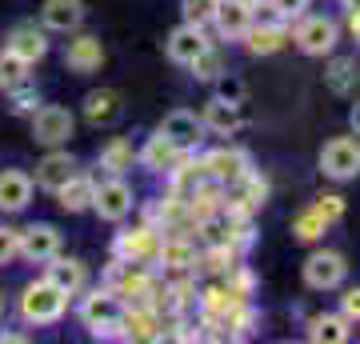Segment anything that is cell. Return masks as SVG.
<instances>
[{"label": "cell", "mask_w": 360, "mask_h": 344, "mask_svg": "<svg viewBox=\"0 0 360 344\" xmlns=\"http://www.w3.org/2000/svg\"><path fill=\"white\" fill-rule=\"evenodd\" d=\"M65 312H68V293L60 288V284H52L49 276L32 281L25 293H20V320L32 324V329H40V324H56Z\"/></svg>", "instance_id": "1"}, {"label": "cell", "mask_w": 360, "mask_h": 344, "mask_svg": "<svg viewBox=\"0 0 360 344\" xmlns=\"http://www.w3.org/2000/svg\"><path fill=\"white\" fill-rule=\"evenodd\" d=\"M124 312L129 308H124L120 293H112V288H96L80 305V320H84V329L92 336H116V329H124Z\"/></svg>", "instance_id": "2"}, {"label": "cell", "mask_w": 360, "mask_h": 344, "mask_svg": "<svg viewBox=\"0 0 360 344\" xmlns=\"http://www.w3.org/2000/svg\"><path fill=\"white\" fill-rule=\"evenodd\" d=\"M296 49L304 52V56H328V52L336 49V40H340V25H336L333 16L324 13H304L300 20H296Z\"/></svg>", "instance_id": "3"}, {"label": "cell", "mask_w": 360, "mask_h": 344, "mask_svg": "<svg viewBox=\"0 0 360 344\" xmlns=\"http://www.w3.org/2000/svg\"><path fill=\"white\" fill-rule=\"evenodd\" d=\"M321 172L336 184H348V180L360 177V141L356 136H333V141L321 148Z\"/></svg>", "instance_id": "4"}, {"label": "cell", "mask_w": 360, "mask_h": 344, "mask_svg": "<svg viewBox=\"0 0 360 344\" xmlns=\"http://www.w3.org/2000/svg\"><path fill=\"white\" fill-rule=\"evenodd\" d=\"M348 276V260L333 248H316V253L304 260V284H309L312 293H333L340 288Z\"/></svg>", "instance_id": "5"}, {"label": "cell", "mask_w": 360, "mask_h": 344, "mask_svg": "<svg viewBox=\"0 0 360 344\" xmlns=\"http://www.w3.org/2000/svg\"><path fill=\"white\" fill-rule=\"evenodd\" d=\"M72 128H77V116L68 113L65 104H44V108L32 113V141L37 144L60 148V144H68Z\"/></svg>", "instance_id": "6"}, {"label": "cell", "mask_w": 360, "mask_h": 344, "mask_svg": "<svg viewBox=\"0 0 360 344\" xmlns=\"http://www.w3.org/2000/svg\"><path fill=\"white\" fill-rule=\"evenodd\" d=\"M132 189L124 184L120 177H112V180H101L96 189H92V212L101 220H108V224H120V220L132 212Z\"/></svg>", "instance_id": "7"}, {"label": "cell", "mask_w": 360, "mask_h": 344, "mask_svg": "<svg viewBox=\"0 0 360 344\" xmlns=\"http://www.w3.org/2000/svg\"><path fill=\"white\" fill-rule=\"evenodd\" d=\"M56 253H60V232H56V224L37 220V224L20 229V256H25V260H32V265H49Z\"/></svg>", "instance_id": "8"}, {"label": "cell", "mask_w": 360, "mask_h": 344, "mask_svg": "<svg viewBox=\"0 0 360 344\" xmlns=\"http://www.w3.org/2000/svg\"><path fill=\"white\" fill-rule=\"evenodd\" d=\"M156 132H160V136L176 148V153H193L196 144L205 141V125H200L193 113H184V108L168 113L165 120H160V128H156Z\"/></svg>", "instance_id": "9"}, {"label": "cell", "mask_w": 360, "mask_h": 344, "mask_svg": "<svg viewBox=\"0 0 360 344\" xmlns=\"http://www.w3.org/2000/svg\"><path fill=\"white\" fill-rule=\"evenodd\" d=\"M208 49V40H205V28L200 25H176L172 32H168V40H165V52H168V60L172 64H193L200 52Z\"/></svg>", "instance_id": "10"}, {"label": "cell", "mask_w": 360, "mask_h": 344, "mask_svg": "<svg viewBox=\"0 0 360 344\" xmlns=\"http://www.w3.org/2000/svg\"><path fill=\"white\" fill-rule=\"evenodd\" d=\"M212 25L220 28L224 40H240L248 32V25H252V0H217Z\"/></svg>", "instance_id": "11"}, {"label": "cell", "mask_w": 360, "mask_h": 344, "mask_svg": "<svg viewBox=\"0 0 360 344\" xmlns=\"http://www.w3.org/2000/svg\"><path fill=\"white\" fill-rule=\"evenodd\" d=\"M205 177H212L217 184H236V180L248 172V156L240 148H217V153L205 156V165H200Z\"/></svg>", "instance_id": "12"}, {"label": "cell", "mask_w": 360, "mask_h": 344, "mask_svg": "<svg viewBox=\"0 0 360 344\" xmlns=\"http://www.w3.org/2000/svg\"><path fill=\"white\" fill-rule=\"evenodd\" d=\"M40 25L44 32H77L84 25V0H44Z\"/></svg>", "instance_id": "13"}, {"label": "cell", "mask_w": 360, "mask_h": 344, "mask_svg": "<svg viewBox=\"0 0 360 344\" xmlns=\"http://www.w3.org/2000/svg\"><path fill=\"white\" fill-rule=\"evenodd\" d=\"M32 177L20 172V168H4L0 172V212H25L28 200H32Z\"/></svg>", "instance_id": "14"}, {"label": "cell", "mask_w": 360, "mask_h": 344, "mask_svg": "<svg viewBox=\"0 0 360 344\" xmlns=\"http://www.w3.org/2000/svg\"><path fill=\"white\" fill-rule=\"evenodd\" d=\"M72 177H77V160H72L65 148H52V153L37 165L32 184H37V189H44V192H56L65 180H72Z\"/></svg>", "instance_id": "15"}, {"label": "cell", "mask_w": 360, "mask_h": 344, "mask_svg": "<svg viewBox=\"0 0 360 344\" xmlns=\"http://www.w3.org/2000/svg\"><path fill=\"white\" fill-rule=\"evenodd\" d=\"M65 64L72 72H96L104 64V44L101 37H89V32H80L65 44Z\"/></svg>", "instance_id": "16"}, {"label": "cell", "mask_w": 360, "mask_h": 344, "mask_svg": "<svg viewBox=\"0 0 360 344\" xmlns=\"http://www.w3.org/2000/svg\"><path fill=\"white\" fill-rule=\"evenodd\" d=\"M4 49L16 52L20 60L37 64V60L49 56V37H44V28H37V25H16L13 32H8V44H4Z\"/></svg>", "instance_id": "17"}, {"label": "cell", "mask_w": 360, "mask_h": 344, "mask_svg": "<svg viewBox=\"0 0 360 344\" xmlns=\"http://www.w3.org/2000/svg\"><path fill=\"white\" fill-rule=\"evenodd\" d=\"M248 44V52L252 56H272V52L284 49V40H288V32H284V20H276V25H248V32L240 37Z\"/></svg>", "instance_id": "18"}, {"label": "cell", "mask_w": 360, "mask_h": 344, "mask_svg": "<svg viewBox=\"0 0 360 344\" xmlns=\"http://www.w3.org/2000/svg\"><path fill=\"white\" fill-rule=\"evenodd\" d=\"M44 276H49L52 284H60V288H65L68 296H77L80 288H84V281H89L84 265H80V260H65L60 253H56V256L49 260V272H44Z\"/></svg>", "instance_id": "19"}, {"label": "cell", "mask_w": 360, "mask_h": 344, "mask_svg": "<svg viewBox=\"0 0 360 344\" xmlns=\"http://www.w3.org/2000/svg\"><path fill=\"white\" fill-rule=\"evenodd\" d=\"M200 125L220 132V136H232L236 128H240V104H229V101H208L205 104V116H200Z\"/></svg>", "instance_id": "20"}, {"label": "cell", "mask_w": 360, "mask_h": 344, "mask_svg": "<svg viewBox=\"0 0 360 344\" xmlns=\"http://www.w3.org/2000/svg\"><path fill=\"white\" fill-rule=\"evenodd\" d=\"M84 116H89L92 125H112V120H120V96L112 89H92L84 96Z\"/></svg>", "instance_id": "21"}, {"label": "cell", "mask_w": 360, "mask_h": 344, "mask_svg": "<svg viewBox=\"0 0 360 344\" xmlns=\"http://www.w3.org/2000/svg\"><path fill=\"white\" fill-rule=\"evenodd\" d=\"M309 340L316 344H345L348 340V320L340 312H321L309 320Z\"/></svg>", "instance_id": "22"}, {"label": "cell", "mask_w": 360, "mask_h": 344, "mask_svg": "<svg viewBox=\"0 0 360 344\" xmlns=\"http://www.w3.org/2000/svg\"><path fill=\"white\" fill-rule=\"evenodd\" d=\"M92 189H96V180H89V177H72V180H65L60 189H56V196H60V208L65 212H84V208H92Z\"/></svg>", "instance_id": "23"}, {"label": "cell", "mask_w": 360, "mask_h": 344, "mask_svg": "<svg viewBox=\"0 0 360 344\" xmlns=\"http://www.w3.org/2000/svg\"><path fill=\"white\" fill-rule=\"evenodd\" d=\"M156 260L165 268H172V272H188L196 265V248L188 241H165L156 248Z\"/></svg>", "instance_id": "24"}, {"label": "cell", "mask_w": 360, "mask_h": 344, "mask_svg": "<svg viewBox=\"0 0 360 344\" xmlns=\"http://www.w3.org/2000/svg\"><path fill=\"white\" fill-rule=\"evenodd\" d=\"M176 160H180V153L165 141V136H160V132H156V136H148V144L141 148V165L144 168H156V172H160V168H172Z\"/></svg>", "instance_id": "25"}, {"label": "cell", "mask_w": 360, "mask_h": 344, "mask_svg": "<svg viewBox=\"0 0 360 344\" xmlns=\"http://www.w3.org/2000/svg\"><path fill=\"white\" fill-rule=\"evenodd\" d=\"M28 68L32 64L28 60H20L16 52H0V89L4 92H13V89H20V84H28Z\"/></svg>", "instance_id": "26"}, {"label": "cell", "mask_w": 360, "mask_h": 344, "mask_svg": "<svg viewBox=\"0 0 360 344\" xmlns=\"http://www.w3.org/2000/svg\"><path fill=\"white\" fill-rule=\"evenodd\" d=\"M324 229H328V220L316 212V208H304L300 217L292 220V232H296V241H321Z\"/></svg>", "instance_id": "27"}, {"label": "cell", "mask_w": 360, "mask_h": 344, "mask_svg": "<svg viewBox=\"0 0 360 344\" xmlns=\"http://www.w3.org/2000/svg\"><path fill=\"white\" fill-rule=\"evenodd\" d=\"M180 13L188 25H212V13H217V0H180Z\"/></svg>", "instance_id": "28"}, {"label": "cell", "mask_w": 360, "mask_h": 344, "mask_svg": "<svg viewBox=\"0 0 360 344\" xmlns=\"http://www.w3.org/2000/svg\"><path fill=\"white\" fill-rule=\"evenodd\" d=\"M129 165H132V144H124V141H112L101 153V168H108V172H120Z\"/></svg>", "instance_id": "29"}, {"label": "cell", "mask_w": 360, "mask_h": 344, "mask_svg": "<svg viewBox=\"0 0 360 344\" xmlns=\"http://www.w3.org/2000/svg\"><path fill=\"white\" fill-rule=\"evenodd\" d=\"M217 96L220 101H229V104H245V80L240 77H232V72H217Z\"/></svg>", "instance_id": "30"}, {"label": "cell", "mask_w": 360, "mask_h": 344, "mask_svg": "<svg viewBox=\"0 0 360 344\" xmlns=\"http://www.w3.org/2000/svg\"><path fill=\"white\" fill-rule=\"evenodd\" d=\"M188 68H193V77H196V80H212V77L220 72V52L212 49V44H208V49L200 52V56H196V60L188 64Z\"/></svg>", "instance_id": "31"}, {"label": "cell", "mask_w": 360, "mask_h": 344, "mask_svg": "<svg viewBox=\"0 0 360 344\" xmlns=\"http://www.w3.org/2000/svg\"><path fill=\"white\" fill-rule=\"evenodd\" d=\"M324 80H328V89H333V92H348V80H352V60H345V56H336V60L328 64V72H324Z\"/></svg>", "instance_id": "32"}, {"label": "cell", "mask_w": 360, "mask_h": 344, "mask_svg": "<svg viewBox=\"0 0 360 344\" xmlns=\"http://www.w3.org/2000/svg\"><path fill=\"white\" fill-rule=\"evenodd\" d=\"M269 8L276 13V20H300L309 13V0H269Z\"/></svg>", "instance_id": "33"}, {"label": "cell", "mask_w": 360, "mask_h": 344, "mask_svg": "<svg viewBox=\"0 0 360 344\" xmlns=\"http://www.w3.org/2000/svg\"><path fill=\"white\" fill-rule=\"evenodd\" d=\"M13 256H20V229L0 224V265H8Z\"/></svg>", "instance_id": "34"}, {"label": "cell", "mask_w": 360, "mask_h": 344, "mask_svg": "<svg viewBox=\"0 0 360 344\" xmlns=\"http://www.w3.org/2000/svg\"><path fill=\"white\" fill-rule=\"evenodd\" d=\"M312 208H316V212H321V217L328 220V224L345 217V200H340V196H321V200L312 204Z\"/></svg>", "instance_id": "35"}, {"label": "cell", "mask_w": 360, "mask_h": 344, "mask_svg": "<svg viewBox=\"0 0 360 344\" xmlns=\"http://www.w3.org/2000/svg\"><path fill=\"white\" fill-rule=\"evenodd\" d=\"M340 317H345L348 324H360V288H348V293L340 296Z\"/></svg>", "instance_id": "36"}, {"label": "cell", "mask_w": 360, "mask_h": 344, "mask_svg": "<svg viewBox=\"0 0 360 344\" xmlns=\"http://www.w3.org/2000/svg\"><path fill=\"white\" fill-rule=\"evenodd\" d=\"M37 92L32 89H25V84H20V89H13V113H32V108H37Z\"/></svg>", "instance_id": "37"}, {"label": "cell", "mask_w": 360, "mask_h": 344, "mask_svg": "<svg viewBox=\"0 0 360 344\" xmlns=\"http://www.w3.org/2000/svg\"><path fill=\"white\" fill-rule=\"evenodd\" d=\"M348 125H352V136L360 141V101L352 104V113H348Z\"/></svg>", "instance_id": "38"}, {"label": "cell", "mask_w": 360, "mask_h": 344, "mask_svg": "<svg viewBox=\"0 0 360 344\" xmlns=\"http://www.w3.org/2000/svg\"><path fill=\"white\" fill-rule=\"evenodd\" d=\"M345 8L348 13H360V0H345Z\"/></svg>", "instance_id": "39"}, {"label": "cell", "mask_w": 360, "mask_h": 344, "mask_svg": "<svg viewBox=\"0 0 360 344\" xmlns=\"http://www.w3.org/2000/svg\"><path fill=\"white\" fill-rule=\"evenodd\" d=\"M0 308H4V300H0Z\"/></svg>", "instance_id": "40"}]
</instances>
